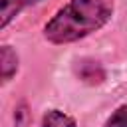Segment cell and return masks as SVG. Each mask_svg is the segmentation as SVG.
<instances>
[{
  "instance_id": "cell-1",
  "label": "cell",
  "mask_w": 127,
  "mask_h": 127,
  "mask_svg": "<svg viewBox=\"0 0 127 127\" xmlns=\"http://www.w3.org/2000/svg\"><path fill=\"white\" fill-rule=\"evenodd\" d=\"M113 0H69L44 26V38L62 46L87 38L113 16Z\"/></svg>"
},
{
  "instance_id": "cell-4",
  "label": "cell",
  "mask_w": 127,
  "mask_h": 127,
  "mask_svg": "<svg viewBox=\"0 0 127 127\" xmlns=\"http://www.w3.org/2000/svg\"><path fill=\"white\" fill-rule=\"evenodd\" d=\"M18 54L12 50V46H2L0 48V69H2V83H8L16 71H18Z\"/></svg>"
},
{
  "instance_id": "cell-6",
  "label": "cell",
  "mask_w": 127,
  "mask_h": 127,
  "mask_svg": "<svg viewBox=\"0 0 127 127\" xmlns=\"http://www.w3.org/2000/svg\"><path fill=\"white\" fill-rule=\"evenodd\" d=\"M105 127H127V103L119 105L111 113V117L105 121Z\"/></svg>"
},
{
  "instance_id": "cell-5",
  "label": "cell",
  "mask_w": 127,
  "mask_h": 127,
  "mask_svg": "<svg viewBox=\"0 0 127 127\" xmlns=\"http://www.w3.org/2000/svg\"><path fill=\"white\" fill-rule=\"evenodd\" d=\"M42 127H77L75 119L60 109H50L42 117Z\"/></svg>"
},
{
  "instance_id": "cell-7",
  "label": "cell",
  "mask_w": 127,
  "mask_h": 127,
  "mask_svg": "<svg viewBox=\"0 0 127 127\" xmlns=\"http://www.w3.org/2000/svg\"><path fill=\"white\" fill-rule=\"evenodd\" d=\"M28 107H26V103H22L18 109H16V115H14V119H16V127H26V123H28Z\"/></svg>"
},
{
  "instance_id": "cell-3",
  "label": "cell",
  "mask_w": 127,
  "mask_h": 127,
  "mask_svg": "<svg viewBox=\"0 0 127 127\" xmlns=\"http://www.w3.org/2000/svg\"><path fill=\"white\" fill-rule=\"evenodd\" d=\"M42 0H0V28L4 30L22 10L36 6Z\"/></svg>"
},
{
  "instance_id": "cell-2",
  "label": "cell",
  "mask_w": 127,
  "mask_h": 127,
  "mask_svg": "<svg viewBox=\"0 0 127 127\" xmlns=\"http://www.w3.org/2000/svg\"><path fill=\"white\" fill-rule=\"evenodd\" d=\"M75 73L81 81H85L89 85H99L105 79V71H103L101 64L93 62V60H79L75 65Z\"/></svg>"
}]
</instances>
